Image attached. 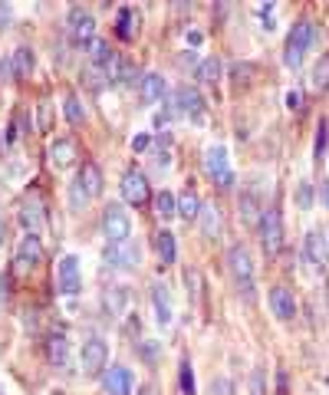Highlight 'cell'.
<instances>
[{
    "label": "cell",
    "mask_w": 329,
    "mask_h": 395,
    "mask_svg": "<svg viewBox=\"0 0 329 395\" xmlns=\"http://www.w3.org/2000/svg\"><path fill=\"white\" fill-rule=\"evenodd\" d=\"M287 109H293V112L303 109V93L300 89H290V93H287Z\"/></svg>",
    "instance_id": "40"
},
{
    "label": "cell",
    "mask_w": 329,
    "mask_h": 395,
    "mask_svg": "<svg viewBox=\"0 0 329 395\" xmlns=\"http://www.w3.org/2000/svg\"><path fill=\"white\" fill-rule=\"evenodd\" d=\"M303 251H306V257H310V264L316 270L329 267V251H326V241H323L320 231H310L306 237H303Z\"/></svg>",
    "instance_id": "18"
},
{
    "label": "cell",
    "mask_w": 329,
    "mask_h": 395,
    "mask_svg": "<svg viewBox=\"0 0 329 395\" xmlns=\"http://www.w3.org/2000/svg\"><path fill=\"white\" fill-rule=\"evenodd\" d=\"M4 241H7V224L0 221V244H4Z\"/></svg>",
    "instance_id": "46"
},
{
    "label": "cell",
    "mask_w": 329,
    "mask_h": 395,
    "mask_svg": "<svg viewBox=\"0 0 329 395\" xmlns=\"http://www.w3.org/2000/svg\"><path fill=\"white\" fill-rule=\"evenodd\" d=\"M241 218H244L247 228H260L263 211H260V201H257V194H244V198H241Z\"/></svg>",
    "instance_id": "24"
},
{
    "label": "cell",
    "mask_w": 329,
    "mask_h": 395,
    "mask_svg": "<svg viewBox=\"0 0 329 395\" xmlns=\"http://www.w3.org/2000/svg\"><path fill=\"white\" fill-rule=\"evenodd\" d=\"M63 116L73 122V126H79L86 119V109H83V102H79V96L76 93H66V99H63Z\"/></svg>",
    "instance_id": "29"
},
{
    "label": "cell",
    "mask_w": 329,
    "mask_h": 395,
    "mask_svg": "<svg viewBox=\"0 0 329 395\" xmlns=\"http://www.w3.org/2000/svg\"><path fill=\"white\" fill-rule=\"evenodd\" d=\"M155 214H158L161 221L178 218V198H175L171 191H158V194H155Z\"/></svg>",
    "instance_id": "25"
},
{
    "label": "cell",
    "mask_w": 329,
    "mask_h": 395,
    "mask_svg": "<svg viewBox=\"0 0 329 395\" xmlns=\"http://www.w3.org/2000/svg\"><path fill=\"white\" fill-rule=\"evenodd\" d=\"M135 20H139V13H135L132 7L119 10V23H115V27H119V37L122 40H132V33H135Z\"/></svg>",
    "instance_id": "31"
},
{
    "label": "cell",
    "mask_w": 329,
    "mask_h": 395,
    "mask_svg": "<svg viewBox=\"0 0 329 395\" xmlns=\"http://www.w3.org/2000/svg\"><path fill=\"white\" fill-rule=\"evenodd\" d=\"M132 386H135V379L125 366H112L105 369L103 376V392L105 395H132Z\"/></svg>",
    "instance_id": "14"
},
{
    "label": "cell",
    "mask_w": 329,
    "mask_h": 395,
    "mask_svg": "<svg viewBox=\"0 0 329 395\" xmlns=\"http://www.w3.org/2000/svg\"><path fill=\"white\" fill-rule=\"evenodd\" d=\"M313 43H316V23L313 20H296V27L287 33V43H283V66L300 69Z\"/></svg>",
    "instance_id": "1"
},
{
    "label": "cell",
    "mask_w": 329,
    "mask_h": 395,
    "mask_svg": "<svg viewBox=\"0 0 329 395\" xmlns=\"http://www.w3.org/2000/svg\"><path fill=\"white\" fill-rule=\"evenodd\" d=\"M250 76H257L254 63H244V66L237 63V66H234V79H237V83H250Z\"/></svg>",
    "instance_id": "37"
},
{
    "label": "cell",
    "mask_w": 329,
    "mask_h": 395,
    "mask_svg": "<svg viewBox=\"0 0 329 395\" xmlns=\"http://www.w3.org/2000/svg\"><path fill=\"white\" fill-rule=\"evenodd\" d=\"M17 79V66H13V53L0 57V83H13Z\"/></svg>",
    "instance_id": "34"
},
{
    "label": "cell",
    "mask_w": 329,
    "mask_h": 395,
    "mask_svg": "<svg viewBox=\"0 0 329 395\" xmlns=\"http://www.w3.org/2000/svg\"><path fill=\"white\" fill-rule=\"evenodd\" d=\"M20 224L27 228V234L43 231V201L40 198H27V201L20 204Z\"/></svg>",
    "instance_id": "19"
},
{
    "label": "cell",
    "mask_w": 329,
    "mask_h": 395,
    "mask_svg": "<svg viewBox=\"0 0 329 395\" xmlns=\"http://www.w3.org/2000/svg\"><path fill=\"white\" fill-rule=\"evenodd\" d=\"M171 112H178L185 119H201L204 116V96L197 93L195 86H178L175 89V96H171Z\"/></svg>",
    "instance_id": "8"
},
{
    "label": "cell",
    "mask_w": 329,
    "mask_h": 395,
    "mask_svg": "<svg viewBox=\"0 0 329 395\" xmlns=\"http://www.w3.org/2000/svg\"><path fill=\"white\" fill-rule=\"evenodd\" d=\"M149 145H151V135H135L132 138V152H145Z\"/></svg>",
    "instance_id": "41"
},
{
    "label": "cell",
    "mask_w": 329,
    "mask_h": 395,
    "mask_svg": "<svg viewBox=\"0 0 329 395\" xmlns=\"http://www.w3.org/2000/svg\"><path fill=\"white\" fill-rule=\"evenodd\" d=\"M10 23V4H4V0H0V30L7 27Z\"/></svg>",
    "instance_id": "43"
},
{
    "label": "cell",
    "mask_w": 329,
    "mask_h": 395,
    "mask_svg": "<svg viewBox=\"0 0 329 395\" xmlns=\"http://www.w3.org/2000/svg\"><path fill=\"white\" fill-rule=\"evenodd\" d=\"M122 198H125V204H132V208L149 204L151 188H149V178H145L139 168H132V172L122 175Z\"/></svg>",
    "instance_id": "9"
},
{
    "label": "cell",
    "mask_w": 329,
    "mask_h": 395,
    "mask_svg": "<svg viewBox=\"0 0 329 395\" xmlns=\"http://www.w3.org/2000/svg\"><path fill=\"white\" fill-rule=\"evenodd\" d=\"M188 43H191V47H197V43H201V33H197V30H188Z\"/></svg>",
    "instance_id": "45"
},
{
    "label": "cell",
    "mask_w": 329,
    "mask_h": 395,
    "mask_svg": "<svg viewBox=\"0 0 329 395\" xmlns=\"http://www.w3.org/2000/svg\"><path fill=\"white\" fill-rule=\"evenodd\" d=\"M57 290H59V297H79V293H83V270H79V257H76V254L59 257Z\"/></svg>",
    "instance_id": "4"
},
{
    "label": "cell",
    "mask_w": 329,
    "mask_h": 395,
    "mask_svg": "<svg viewBox=\"0 0 329 395\" xmlns=\"http://www.w3.org/2000/svg\"><path fill=\"white\" fill-rule=\"evenodd\" d=\"M47 356L53 366H66V362H69V343H66V336H50Z\"/></svg>",
    "instance_id": "27"
},
{
    "label": "cell",
    "mask_w": 329,
    "mask_h": 395,
    "mask_svg": "<svg viewBox=\"0 0 329 395\" xmlns=\"http://www.w3.org/2000/svg\"><path fill=\"white\" fill-rule=\"evenodd\" d=\"M250 395H267V382H263L260 369H254V372H250Z\"/></svg>",
    "instance_id": "38"
},
{
    "label": "cell",
    "mask_w": 329,
    "mask_h": 395,
    "mask_svg": "<svg viewBox=\"0 0 329 395\" xmlns=\"http://www.w3.org/2000/svg\"><path fill=\"white\" fill-rule=\"evenodd\" d=\"M122 303H125V290H122V287L115 290V293H109V297H105V307L112 309V313H119V309H122Z\"/></svg>",
    "instance_id": "39"
},
{
    "label": "cell",
    "mask_w": 329,
    "mask_h": 395,
    "mask_svg": "<svg viewBox=\"0 0 329 395\" xmlns=\"http://www.w3.org/2000/svg\"><path fill=\"white\" fill-rule=\"evenodd\" d=\"M103 234L109 244H125L132 237V218L122 204H105L103 211Z\"/></svg>",
    "instance_id": "3"
},
{
    "label": "cell",
    "mask_w": 329,
    "mask_h": 395,
    "mask_svg": "<svg viewBox=\"0 0 329 395\" xmlns=\"http://www.w3.org/2000/svg\"><path fill=\"white\" fill-rule=\"evenodd\" d=\"M211 392H214V395H227V392H231V382H227V379H214Z\"/></svg>",
    "instance_id": "42"
},
{
    "label": "cell",
    "mask_w": 329,
    "mask_h": 395,
    "mask_svg": "<svg viewBox=\"0 0 329 395\" xmlns=\"http://www.w3.org/2000/svg\"><path fill=\"white\" fill-rule=\"evenodd\" d=\"M197 214H201V198L195 191H185L178 198V218L191 224V221H197Z\"/></svg>",
    "instance_id": "26"
},
{
    "label": "cell",
    "mask_w": 329,
    "mask_h": 395,
    "mask_svg": "<svg viewBox=\"0 0 329 395\" xmlns=\"http://www.w3.org/2000/svg\"><path fill=\"white\" fill-rule=\"evenodd\" d=\"M139 247L132 241H125V244H105V251H103V261L109 264V267H115V270H135L139 267Z\"/></svg>",
    "instance_id": "10"
},
{
    "label": "cell",
    "mask_w": 329,
    "mask_h": 395,
    "mask_svg": "<svg viewBox=\"0 0 329 395\" xmlns=\"http://www.w3.org/2000/svg\"><path fill=\"white\" fill-rule=\"evenodd\" d=\"M260 244H263V251L270 254V257H277L280 254V247H283V218H280V211L277 208H270V211H263V218H260Z\"/></svg>",
    "instance_id": "7"
},
{
    "label": "cell",
    "mask_w": 329,
    "mask_h": 395,
    "mask_svg": "<svg viewBox=\"0 0 329 395\" xmlns=\"http://www.w3.org/2000/svg\"><path fill=\"white\" fill-rule=\"evenodd\" d=\"M320 198H323V208H326V211H329V178H326V182H323V191H320Z\"/></svg>",
    "instance_id": "44"
},
{
    "label": "cell",
    "mask_w": 329,
    "mask_h": 395,
    "mask_svg": "<svg viewBox=\"0 0 329 395\" xmlns=\"http://www.w3.org/2000/svg\"><path fill=\"white\" fill-rule=\"evenodd\" d=\"M43 264V247H40V237L37 234H27L17 247V267L27 273V270H37Z\"/></svg>",
    "instance_id": "13"
},
{
    "label": "cell",
    "mask_w": 329,
    "mask_h": 395,
    "mask_svg": "<svg viewBox=\"0 0 329 395\" xmlns=\"http://www.w3.org/2000/svg\"><path fill=\"white\" fill-rule=\"evenodd\" d=\"M270 309H273V317L283 319V323H290L293 317H296V297H293V290L287 287H270Z\"/></svg>",
    "instance_id": "12"
},
{
    "label": "cell",
    "mask_w": 329,
    "mask_h": 395,
    "mask_svg": "<svg viewBox=\"0 0 329 395\" xmlns=\"http://www.w3.org/2000/svg\"><path fill=\"white\" fill-rule=\"evenodd\" d=\"M151 303H155V319H158V326H171V319H175V309H171V297H168V287L165 283H151Z\"/></svg>",
    "instance_id": "17"
},
{
    "label": "cell",
    "mask_w": 329,
    "mask_h": 395,
    "mask_svg": "<svg viewBox=\"0 0 329 395\" xmlns=\"http://www.w3.org/2000/svg\"><path fill=\"white\" fill-rule=\"evenodd\" d=\"M109 57H112V53H109V43H105V40H93V43H89V66H105Z\"/></svg>",
    "instance_id": "32"
},
{
    "label": "cell",
    "mask_w": 329,
    "mask_h": 395,
    "mask_svg": "<svg viewBox=\"0 0 329 395\" xmlns=\"http://www.w3.org/2000/svg\"><path fill=\"white\" fill-rule=\"evenodd\" d=\"M79 152H76V142L73 138H57V142L50 145V165L57 168V172H66V168H73Z\"/></svg>",
    "instance_id": "16"
},
{
    "label": "cell",
    "mask_w": 329,
    "mask_h": 395,
    "mask_svg": "<svg viewBox=\"0 0 329 395\" xmlns=\"http://www.w3.org/2000/svg\"><path fill=\"white\" fill-rule=\"evenodd\" d=\"M197 224H201L204 237H217V234H221V211H217V204H201Z\"/></svg>",
    "instance_id": "22"
},
{
    "label": "cell",
    "mask_w": 329,
    "mask_h": 395,
    "mask_svg": "<svg viewBox=\"0 0 329 395\" xmlns=\"http://www.w3.org/2000/svg\"><path fill=\"white\" fill-rule=\"evenodd\" d=\"M296 208H300V211H310L313 208V184L310 182L296 184Z\"/></svg>",
    "instance_id": "33"
},
{
    "label": "cell",
    "mask_w": 329,
    "mask_h": 395,
    "mask_svg": "<svg viewBox=\"0 0 329 395\" xmlns=\"http://www.w3.org/2000/svg\"><path fill=\"white\" fill-rule=\"evenodd\" d=\"M165 93H168V86H165V79H161L158 73H145V76H142V99H145L149 106L161 102Z\"/></svg>",
    "instance_id": "20"
},
{
    "label": "cell",
    "mask_w": 329,
    "mask_h": 395,
    "mask_svg": "<svg viewBox=\"0 0 329 395\" xmlns=\"http://www.w3.org/2000/svg\"><path fill=\"white\" fill-rule=\"evenodd\" d=\"M326 142H329V129H326V122H320V129H316V148H313V158H316V162H320L323 152H326Z\"/></svg>",
    "instance_id": "36"
},
{
    "label": "cell",
    "mask_w": 329,
    "mask_h": 395,
    "mask_svg": "<svg viewBox=\"0 0 329 395\" xmlns=\"http://www.w3.org/2000/svg\"><path fill=\"white\" fill-rule=\"evenodd\" d=\"M76 184H79V191H83L89 201L99 198V194H103V172H99V165L86 162L83 168H79V175H76Z\"/></svg>",
    "instance_id": "15"
},
{
    "label": "cell",
    "mask_w": 329,
    "mask_h": 395,
    "mask_svg": "<svg viewBox=\"0 0 329 395\" xmlns=\"http://www.w3.org/2000/svg\"><path fill=\"white\" fill-rule=\"evenodd\" d=\"M155 251H158L161 264H165V267H171V264H175V257H178L175 234H171V231H158V234H155Z\"/></svg>",
    "instance_id": "23"
},
{
    "label": "cell",
    "mask_w": 329,
    "mask_h": 395,
    "mask_svg": "<svg viewBox=\"0 0 329 395\" xmlns=\"http://www.w3.org/2000/svg\"><path fill=\"white\" fill-rule=\"evenodd\" d=\"M139 395H155V389H151V386H142V389H139Z\"/></svg>",
    "instance_id": "47"
},
{
    "label": "cell",
    "mask_w": 329,
    "mask_h": 395,
    "mask_svg": "<svg viewBox=\"0 0 329 395\" xmlns=\"http://www.w3.org/2000/svg\"><path fill=\"white\" fill-rule=\"evenodd\" d=\"M204 172L211 175L221 188H234V172H231V158H227L224 145H211L204 152Z\"/></svg>",
    "instance_id": "5"
},
{
    "label": "cell",
    "mask_w": 329,
    "mask_h": 395,
    "mask_svg": "<svg viewBox=\"0 0 329 395\" xmlns=\"http://www.w3.org/2000/svg\"><path fill=\"white\" fill-rule=\"evenodd\" d=\"M79 362H83L86 376H103L105 362H109V346H105L103 336H89L83 343V353H79Z\"/></svg>",
    "instance_id": "6"
},
{
    "label": "cell",
    "mask_w": 329,
    "mask_h": 395,
    "mask_svg": "<svg viewBox=\"0 0 329 395\" xmlns=\"http://www.w3.org/2000/svg\"><path fill=\"white\" fill-rule=\"evenodd\" d=\"M69 37H73L79 47H86V43H93L96 40V17L86 7L69 10Z\"/></svg>",
    "instance_id": "11"
},
{
    "label": "cell",
    "mask_w": 329,
    "mask_h": 395,
    "mask_svg": "<svg viewBox=\"0 0 329 395\" xmlns=\"http://www.w3.org/2000/svg\"><path fill=\"white\" fill-rule=\"evenodd\" d=\"M13 66H17V76H30L33 66H37V57L30 47H17L13 49Z\"/></svg>",
    "instance_id": "28"
},
{
    "label": "cell",
    "mask_w": 329,
    "mask_h": 395,
    "mask_svg": "<svg viewBox=\"0 0 329 395\" xmlns=\"http://www.w3.org/2000/svg\"><path fill=\"white\" fill-rule=\"evenodd\" d=\"M227 267H231L237 287H241V297L250 303L254 300V261H250V251H247L244 244H234L227 251Z\"/></svg>",
    "instance_id": "2"
},
{
    "label": "cell",
    "mask_w": 329,
    "mask_h": 395,
    "mask_svg": "<svg viewBox=\"0 0 329 395\" xmlns=\"http://www.w3.org/2000/svg\"><path fill=\"white\" fill-rule=\"evenodd\" d=\"M310 79H313V89H320V93H326L329 89V53H323V57L316 59Z\"/></svg>",
    "instance_id": "30"
},
{
    "label": "cell",
    "mask_w": 329,
    "mask_h": 395,
    "mask_svg": "<svg viewBox=\"0 0 329 395\" xmlns=\"http://www.w3.org/2000/svg\"><path fill=\"white\" fill-rule=\"evenodd\" d=\"M195 76H197V83H204V86H217V79L224 76V63H221L217 57L201 59L197 69H195Z\"/></svg>",
    "instance_id": "21"
},
{
    "label": "cell",
    "mask_w": 329,
    "mask_h": 395,
    "mask_svg": "<svg viewBox=\"0 0 329 395\" xmlns=\"http://www.w3.org/2000/svg\"><path fill=\"white\" fill-rule=\"evenodd\" d=\"M181 392L185 395H195V372H191V362L181 359Z\"/></svg>",
    "instance_id": "35"
}]
</instances>
